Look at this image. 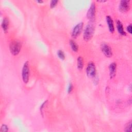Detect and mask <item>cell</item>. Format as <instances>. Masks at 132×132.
Returning <instances> with one entry per match:
<instances>
[{"label":"cell","mask_w":132,"mask_h":132,"mask_svg":"<svg viewBox=\"0 0 132 132\" xmlns=\"http://www.w3.org/2000/svg\"><path fill=\"white\" fill-rule=\"evenodd\" d=\"M94 30V27L93 23L91 22L88 23V25H87L86 26L84 32L83 37L85 41L87 42L91 39L93 35Z\"/></svg>","instance_id":"6da1fadb"},{"label":"cell","mask_w":132,"mask_h":132,"mask_svg":"<svg viewBox=\"0 0 132 132\" xmlns=\"http://www.w3.org/2000/svg\"><path fill=\"white\" fill-rule=\"evenodd\" d=\"M21 48V43L17 40H13L9 45V50L12 55H17L20 52Z\"/></svg>","instance_id":"7a4b0ae2"},{"label":"cell","mask_w":132,"mask_h":132,"mask_svg":"<svg viewBox=\"0 0 132 132\" xmlns=\"http://www.w3.org/2000/svg\"><path fill=\"white\" fill-rule=\"evenodd\" d=\"M22 78L23 81L25 84H27L29 78V67L28 61H26L23 66L22 70Z\"/></svg>","instance_id":"3957f363"},{"label":"cell","mask_w":132,"mask_h":132,"mask_svg":"<svg viewBox=\"0 0 132 132\" xmlns=\"http://www.w3.org/2000/svg\"><path fill=\"white\" fill-rule=\"evenodd\" d=\"M86 73L88 76L93 77L96 74V68L94 63L91 61L89 62L86 68Z\"/></svg>","instance_id":"277c9868"},{"label":"cell","mask_w":132,"mask_h":132,"mask_svg":"<svg viewBox=\"0 0 132 132\" xmlns=\"http://www.w3.org/2000/svg\"><path fill=\"white\" fill-rule=\"evenodd\" d=\"M101 50L104 55L107 57H110L112 55L111 48L106 43H102L101 44Z\"/></svg>","instance_id":"5b68a950"},{"label":"cell","mask_w":132,"mask_h":132,"mask_svg":"<svg viewBox=\"0 0 132 132\" xmlns=\"http://www.w3.org/2000/svg\"><path fill=\"white\" fill-rule=\"evenodd\" d=\"M83 22H80L76 25V26L73 28L71 33V36L73 38H76L80 35L83 28Z\"/></svg>","instance_id":"8992f818"},{"label":"cell","mask_w":132,"mask_h":132,"mask_svg":"<svg viewBox=\"0 0 132 132\" xmlns=\"http://www.w3.org/2000/svg\"><path fill=\"white\" fill-rule=\"evenodd\" d=\"M95 4L92 3V4L91 5L88 12L87 13V18L91 21H93L94 19H95Z\"/></svg>","instance_id":"52a82bcc"},{"label":"cell","mask_w":132,"mask_h":132,"mask_svg":"<svg viewBox=\"0 0 132 132\" xmlns=\"http://www.w3.org/2000/svg\"><path fill=\"white\" fill-rule=\"evenodd\" d=\"M130 1H121L119 5V10L122 12H125L130 9Z\"/></svg>","instance_id":"ba28073f"},{"label":"cell","mask_w":132,"mask_h":132,"mask_svg":"<svg viewBox=\"0 0 132 132\" xmlns=\"http://www.w3.org/2000/svg\"><path fill=\"white\" fill-rule=\"evenodd\" d=\"M117 70V64L115 62H112L110 64L109 66V76L110 78H113L116 73Z\"/></svg>","instance_id":"9c48e42d"},{"label":"cell","mask_w":132,"mask_h":132,"mask_svg":"<svg viewBox=\"0 0 132 132\" xmlns=\"http://www.w3.org/2000/svg\"><path fill=\"white\" fill-rule=\"evenodd\" d=\"M106 22H107V23L108 25V27L109 31L111 33H113L114 31V27L113 22L112 18H111L110 16L107 15V16H106Z\"/></svg>","instance_id":"30bf717a"},{"label":"cell","mask_w":132,"mask_h":132,"mask_svg":"<svg viewBox=\"0 0 132 132\" xmlns=\"http://www.w3.org/2000/svg\"><path fill=\"white\" fill-rule=\"evenodd\" d=\"M116 24H117V28L118 32L122 36H125L126 32L124 30L123 26L120 20H117L116 22Z\"/></svg>","instance_id":"8fae6325"},{"label":"cell","mask_w":132,"mask_h":132,"mask_svg":"<svg viewBox=\"0 0 132 132\" xmlns=\"http://www.w3.org/2000/svg\"><path fill=\"white\" fill-rule=\"evenodd\" d=\"M9 19L7 17L4 18L3 20L1 26H2V28L3 30V31L5 32H6L7 31L8 28H9Z\"/></svg>","instance_id":"7c38bea8"},{"label":"cell","mask_w":132,"mask_h":132,"mask_svg":"<svg viewBox=\"0 0 132 132\" xmlns=\"http://www.w3.org/2000/svg\"><path fill=\"white\" fill-rule=\"evenodd\" d=\"M77 66L78 70H81L84 67V59L82 57L79 56L77 59Z\"/></svg>","instance_id":"4fadbf2b"},{"label":"cell","mask_w":132,"mask_h":132,"mask_svg":"<svg viewBox=\"0 0 132 132\" xmlns=\"http://www.w3.org/2000/svg\"><path fill=\"white\" fill-rule=\"evenodd\" d=\"M69 43H70V46H71L72 51L75 52H77L78 49V45L76 44V43L72 40H70Z\"/></svg>","instance_id":"5bb4252c"},{"label":"cell","mask_w":132,"mask_h":132,"mask_svg":"<svg viewBox=\"0 0 132 132\" xmlns=\"http://www.w3.org/2000/svg\"><path fill=\"white\" fill-rule=\"evenodd\" d=\"M131 121H129L125 125V131H131Z\"/></svg>","instance_id":"9a60e30c"},{"label":"cell","mask_w":132,"mask_h":132,"mask_svg":"<svg viewBox=\"0 0 132 132\" xmlns=\"http://www.w3.org/2000/svg\"><path fill=\"white\" fill-rule=\"evenodd\" d=\"M57 55L58 57L61 59V60H64L65 59V55L63 53V52L61 50H59L57 52Z\"/></svg>","instance_id":"2e32d148"},{"label":"cell","mask_w":132,"mask_h":132,"mask_svg":"<svg viewBox=\"0 0 132 132\" xmlns=\"http://www.w3.org/2000/svg\"><path fill=\"white\" fill-rule=\"evenodd\" d=\"M8 130V127L6 125L3 124L1 126L0 131H1V132H6Z\"/></svg>","instance_id":"e0dca14e"},{"label":"cell","mask_w":132,"mask_h":132,"mask_svg":"<svg viewBox=\"0 0 132 132\" xmlns=\"http://www.w3.org/2000/svg\"><path fill=\"white\" fill-rule=\"evenodd\" d=\"M58 1H54V0H53L51 2V3H50V7L51 8H54L57 4Z\"/></svg>","instance_id":"ac0fdd59"},{"label":"cell","mask_w":132,"mask_h":132,"mask_svg":"<svg viewBox=\"0 0 132 132\" xmlns=\"http://www.w3.org/2000/svg\"><path fill=\"white\" fill-rule=\"evenodd\" d=\"M73 89V85L71 83H70L68 86V92L69 93H70Z\"/></svg>","instance_id":"d6986e66"},{"label":"cell","mask_w":132,"mask_h":132,"mask_svg":"<svg viewBox=\"0 0 132 132\" xmlns=\"http://www.w3.org/2000/svg\"><path fill=\"white\" fill-rule=\"evenodd\" d=\"M126 29L127 30V31L131 34V24H129L126 28Z\"/></svg>","instance_id":"ffe728a7"},{"label":"cell","mask_w":132,"mask_h":132,"mask_svg":"<svg viewBox=\"0 0 132 132\" xmlns=\"http://www.w3.org/2000/svg\"><path fill=\"white\" fill-rule=\"evenodd\" d=\"M37 2H38V3H43V1H38Z\"/></svg>","instance_id":"44dd1931"}]
</instances>
